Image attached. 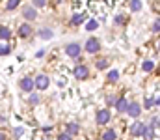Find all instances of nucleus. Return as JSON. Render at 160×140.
<instances>
[{"label": "nucleus", "instance_id": "nucleus-16", "mask_svg": "<svg viewBox=\"0 0 160 140\" xmlns=\"http://www.w3.org/2000/svg\"><path fill=\"white\" fill-rule=\"evenodd\" d=\"M9 36H11L9 28H6V26H2V28H0V39H9Z\"/></svg>", "mask_w": 160, "mask_h": 140}, {"label": "nucleus", "instance_id": "nucleus-29", "mask_svg": "<svg viewBox=\"0 0 160 140\" xmlns=\"http://www.w3.org/2000/svg\"><path fill=\"white\" fill-rule=\"evenodd\" d=\"M151 129H158V118H154V120L151 122Z\"/></svg>", "mask_w": 160, "mask_h": 140}, {"label": "nucleus", "instance_id": "nucleus-2", "mask_svg": "<svg viewBox=\"0 0 160 140\" xmlns=\"http://www.w3.org/2000/svg\"><path fill=\"white\" fill-rule=\"evenodd\" d=\"M86 51H87L89 54L99 52V51H101V43H99V39H97V37H89V39L86 41Z\"/></svg>", "mask_w": 160, "mask_h": 140}, {"label": "nucleus", "instance_id": "nucleus-19", "mask_svg": "<svg viewBox=\"0 0 160 140\" xmlns=\"http://www.w3.org/2000/svg\"><path fill=\"white\" fill-rule=\"evenodd\" d=\"M39 36H41L43 39H50V37H52V30H49V28H43V30L39 32Z\"/></svg>", "mask_w": 160, "mask_h": 140}, {"label": "nucleus", "instance_id": "nucleus-10", "mask_svg": "<svg viewBox=\"0 0 160 140\" xmlns=\"http://www.w3.org/2000/svg\"><path fill=\"white\" fill-rule=\"evenodd\" d=\"M22 15H24L28 21H34V19L37 17V11H35L32 6H26V8H22Z\"/></svg>", "mask_w": 160, "mask_h": 140}, {"label": "nucleus", "instance_id": "nucleus-11", "mask_svg": "<svg viewBox=\"0 0 160 140\" xmlns=\"http://www.w3.org/2000/svg\"><path fill=\"white\" fill-rule=\"evenodd\" d=\"M78 131H80V127H78V123H67V134H78Z\"/></svg>", "mask_w": 160, "mask_h": 140}, {"label": "nucleus", "instance_id": "nucleus-6", "mask_svg": "<svg viewBox=\"0 0 160 140\" xmlns=\"http://www.w3.org/2000/svg\"><path fill=\"white\" fill-rule=\"evenodd\" d=\"M75 77H76L78 80H86V79L89 77L87 65H76V67H75Z\"/></svg>", "mask_w": 160, "mask_h": 140}, {"label": "nucleus", "instance_id": "nucleus-12", "mask_svg": "<svg viewBox=\"0 0 160 140\" xmlns=\"http://www.w3.org/2000/svg\"><path fill=\"white\" fill-rule=\"evenodd\" d=\"M117 79H119V71H117V69H112V71L108 73V79L106 80L110 84H113V82H117Z\"/></svg>", "mask_w": 160, "mask_h": 140}, {"label": "nucleus", "instance_id": "nucleus-25", "mask_svg": "<svg viewBox=\"0 0 160 140\" xmlns=\"http://www.w3.org/2000/svg\"><path fill=\"white\" fill-rule=\"evenodd\" d=\"M125 21H127V19H125L123 15H117V17H116V25H123Z\"/></svg>", "mask_w": 160, "mask_h": 140}, {"label": "nucleus", "instance_id": "nucleus-26", "mask_svg": "<svg viewBox=\"0 0 160 140\" xmlns=\"http://www.w3.org/2000/svg\"><path fill=\"white\" fill-rule=\"evenodd\" d=\"M58 140H71V134H67V133H61L58 136Z\"/></svg>", "mask_w": 160, "mask_h": 140}, {"label": "nucleus", "instance_id": "nucleus-32", "mask_svg": "<svg viewBox=\"0 0 160 140\" xmlns=\"http://www.w3.org/2000/svg\"><path fill=\"white\" fill-rule=\"evenodd\" d=\"M0 140H6V134L4 133H0Z\"/></svg>", "mask_w": 160, "mask_h": 140}, {"label": "nucleus", "instance_id": "nucleus-13", "mask_svg": "<svg viewBox=\"0 0 160 140\" xmlns=\"http://www.w3.org/2000/svg\"><path fill=\"white\" fill-rule=\"evenodd\" d=\"M127 105H128V101H127L125 97H121V99L116 103V108H117L119 112H125V110H127Z\"/></svg>", "mask_w": 160, "mask_h": 140}, {"label": "nucleus", "instance_id": "nucleus-7", "mask_svg": "<svg viewBox=\"0 0 160 140\" xmlns=\"http://www.w3.org/2000/svg\"><path fill=\"white\" fill-rule=\"evenodd\" d=\"M19 86H20V90L22 91H32L34 90V80L32 79H28V77H24L20 82H19Z\"/></svg>", "mask_w": 160, "mask_h": 140}, {"label": "nucleus", "instance_id": "nucleus-30", "mask_svg": "<svg viewBox=\"0 0 160 140\" xmlns=\"http://www.w3.org/2000/svg\"><path fill=\"white\" fill-rule=\"evenodd\" d=\"M22 133H24V131H22V127H17V129H15V136H20Z\"/></svg>", "mask_w": 160, "mask_h": 140}, {"label": "nucleus", "instance_id": "nucleus-27", "mask_svg": "<svg viewBox=\"0 0 160 140\" xmlns=\"http://www.w3.org/2000/svg\"><path fill=\"white\" fill-rule=\"evenodd\" d=\"M34 6L35 8H43L45 6V0H34Z\"/></svg>", "mask_w": 160, "mask_h": 140}, {"label": "nucleus", "instance_id": "nucleus-15", "mask_svg": "<svg viewBox=\"0 0 160 140\" xmlns=\"http://www.w3.org/2000/svg\"><path fill=\"white\" fill-rule=\"evenodd\" d=\"M19 4H20V0H8L6 10H8V11H13L15 8H19Z\"/></svg>", "mask_w": 160, "mask_h": 140}, {"label": "nucleus", "instance_id": "nucleus-20", "mask_svg": "<svg viewBox=\"0 0 160 140\" xmlns=\"http://www.w3.org/2000/svg\"><path fill=\"white\" fill-rule=\"evenodd\" d=\"M102 138H104V140H116V131H113V129H108V131L104 133Z\"/></svg>", "mask_w": 160, "mask_h": 140}, {"label": "nucleus", "instance_id": "nucleus-28", "mask_svg": "<svg viewBox=\"0 0 160 140\" xmlns=\"http://www.w3.org/2000/svg\"><path fill=\"white\" fill-rule=\"evenodd\" d=\"M113 103H116V97H112V95H110V97L106 99V105H108V107H112Z\"/></svg>", "mask_w": 160, "mask_h": 140}, {"label": "nucleus", "instance_id": "nucleus-17", "mask_svg": "<svg viewBox=\"0 0 160 140\" xmlns=\"http://www.w3.org/2000/svg\"><path fill=\"white\" fill-rule=\"evenodd\" d=\"M130 10L132 11H140L142 10V2L140 0H130Z\"/></svg>", "mask_w": 160, "mask_h": 140}, {"label": "nucleus", "instance_id": "nucleus-3", "mask_svg": "<svg viewBox=\"0 0 160 140\" xmlns=\"http://www.w3.org/2000/svg\"><path fill=\"white\" fill-rule=\"evenodd\" d=\"M130 118H138L140 116V112H142V107H140V103L138 101H132V103H128L127 105V110H125Z\"/></svg>", "mask_w": 160, "mask_h": 140}, {"label": "nucleus", "instance_id": "nucleus-8", "mask_svg": "<svg viewBox=\"0 0 160 140\" xmlns=\"http://www.w3.org/2000/svg\"><path fill=\"white\" fill-rule=\"evenodd\" d=\"M32 32H34L32 25H20V26H19V36H20V37H30Z\"/></svg>", "mask_w": 160, "mask_h": 140}, {"label": "nucleus", "instance_id": "nucleus-24", "mask_svg": "<svg viewBox=\"0 0 160 140\" xmlns=\"http://www.w3.org/2000/svg\"><path fill=\"white\" fill-rule=\"evenodd\" d=\"M30 103L32 105H37L39 103V95H37V93H32V95H30Z\"/></svg>", "mask_w": 160, "mask_h": 140}, {"label": "nucleus", "instance_id": "nucleus-23", "mask_svg": "<svg viewBox=\"0 0 160 140\" xmlns=\"http://www.w3.org/2000/svg\"><path fill=\"white\" fill-rule=\"evenodd\" d=\"M106 67H108V60H106V58L97 60V69H106Z\"/></svg>", "mask_w": 160, "mask_h": 140}, {"label": "nucleus", "instance_id": "nucleus-31", "mask_svg": "<svg viewBox=\"0 0 160 140\" xmlns=\"http://www.w3.org/2000/svg\"><path fill=\"white\" fill-rule=\"evenodd\" d=\"M158 25H160V22H158V21H154V25H153V32H158V28H160Z\"/></svg>", "mask_w": 160, "mask_h": 140}, {"label": "nucleus", "instance_id": "nucleus-22", "mask_svg": "<svg viewBox=\"0 0 160 140\" xmlns=\"http://www.w3.org/2000/svg\"><path fill=\"white\" fill-rule=\"evenodd\" d=\"M97 26H99V22H97L95 19H91V21L87 22V25H86V30H95Z\"/></svg>", "mask_w": 160, "mask_h": 140}, {"label": "nucleus", "instance_id": "nucleus-9", "mask_svg": "<svg viewBox=\"0 0 160 140\" xmlns=\"http://www.w3.org/2000/svg\"><path fill=\"white\" fill-rule=\"evenodd\" d=\"M143 131H145V125H143L142 122H138V123H134V125L130 127V133H132L134 136H143Z\"/></svg>", "mask_w": 160, "mask_h": 140}, {"label": "nucleus", "instance_id": "nucleus-18", "mask_svg": "<svg viewBox=\"0 0 160 140\" xmlns=\"http://www.w3.org/2000/svg\"><path fill=\"white\" fill-rule=\"evenodd\" d=\"M142 69H143V71H153V69H154V62L145 60V62H143V65H142Z\"/></svg>", "mask_w": 160, "mask_h": 140}, {"label": "nucleus", "instance_id": "nucleus-4", "mask_svg": "<svg viewBox=\"0 0 160 140\" xmlns=\"http://www.w3.org/2000/svg\"><path fill=\"white\" fill-rule=\"evenodd\" d=\"M49 84H50V80H49V77H47V75H37V77H35V80H34V86H35L37 90H47V88H49Z\"/></svg>", "mask_w": 160, "mask_h": 140}, {"label": "nucleus", "instance_id": "nucleus-21", "mask_svg": "<svg viewBox=\"0 0 160 140\" xmlns=\"http://www.w3.org/2000/svg\"><path fill=\"white\" fill-rule=\"evenodd\" d=\"M11 52V47L9 45H0V56H6Z\"/></svg>", "mask_w": 160, "mask_h": 140}, {"label": "nucleus", "instance_id": "nucleus-5", "mask_svg": "<svg viewBox=\"0 0 160 140\" xmlns=\"http://www.w3.org/2000/svg\"><path fill=\"white\" fill-rule=\"evenodd\" d=\"M95 120H97V123H99V125L108 123V122H110V108H102V110H99V112H97V116H95Z\"/></svg>", "mask_w": 160, "mask_h": 140}, {"label": "nucleus", "instance_id": "nucleus-1", "mask_svg": "<svg viewBox=\"0 0 160 140\" xmlns=\"http://www.w3.org/2000/svg\"><path fill=\"white\" fill-rule=\"evenodd\" d=\"M80 52H82L80 43H69V45L65 47V54L69 56V58H78V56H80Z\"/></svg>", "mask_w": 160, "mask_h": 140}, {"label": "nucleus", "instance_id": "nucleus-14", "mask_svg": "<svg viewBox=\"0 0 160 140\" xmlns=\"http://www.w3.org/2000/svg\"><path fill=\"white\" fill-rule=\"evenodd\" d=\"M84 13H80V15H75L73 19H71V26H78L80 25V22H84Z\"/></svg>", "mask_w": 160, "mask_h": 140}]
</instances>
